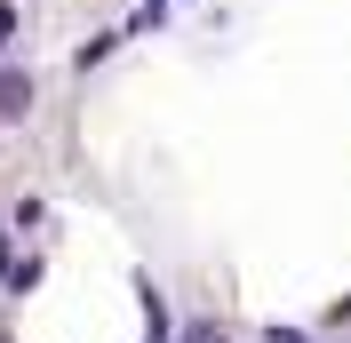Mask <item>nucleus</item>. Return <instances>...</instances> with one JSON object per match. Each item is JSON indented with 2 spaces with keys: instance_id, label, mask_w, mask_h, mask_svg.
Returning a JSON list of instances; mask_svg holds the SVG:
<instances>
[{
  "instance_id": "f257e3e1",
  "label": "nucleus",
  "mask_w": 351,
  "mask_h": 343,
  "mask_svg": "<svg viewBox=\"0 0 351 343\" xmlns=\"http://www.w3.org/2000/svg\"><path fill=\"white\" fill-rule=\"evenodd\" d=\"M24 112H32V72L0 64V120H24Z\"/></svg>"
},
{
  "instance_id": "f03ea898",
  "label": "nucleus",
  "mask_w": 351,
  "mask_h": 343,
  "mask_svg": "<svg viewBox=\"0 0 351 343\" xmlns=\"http://www.w3.org/2000/svg\"><path fill=\"white\" fill-rule=\"evenodd\" d=\"M40 287V256H8V296H32Z\"/></svg>"
},
{
  "instance_id": "7ed1b4c3",
  "label": "nucleus",
  "mask_w": 351,
  "mask_h": 343,
  "mask_svg": "<svg viewBox=\"0 0 351 343\" xmlns=\"http://www.w3.org/2000/svg\"><path fill=\"white\" fill-rule=\"evenodd\" d=\"M168 8H176V0H144V8H136V24H128V32H160V24H168Z\"/></svg>"
},
{
  "instance_id": "20e7f679",
  "label": "nucleus",
  "mask_w": 351,
  "mask_h": 343,
  "mask_svg": "<svg viewBox=\"0 0 351 343\" xmlns=\"http://www.w3.org/2000/svg\"><path fill=\"white\" fill-rule=\"evenodd\" d=\"M184 343H232V335H223L216 320H192V327H184Z\"/></svg>"
},
{
  "instance_id": "39448f33",
  "label": "nucleus",
  "mask_w": 351,
  "mask_h": 343,
  "mask_svg": "<svg viewBox=\"0 0 351 343\" xmlns=\"http://www.w3.org/2000/svg\"><path fill=\"white\" fill-rule=\"evenodd\" d=\"M263 343H311L304 327H263Z\"/></svg>"
},
{
  "instance_id": "423d86ee",
  "label": "nucleus",
  "mask_w": 351,
  "mask_h": 343,
  "mask_svg": "<svg viewBox=\"0 0 351 343\" xmlns=\"http://www.w3.org/2000/svg\"><path fill=\"white\" fill-rule=\"evenodd\" d=\"M8 32H16V8H0V48H8Z\"/></svg>"
}]
</instances>
